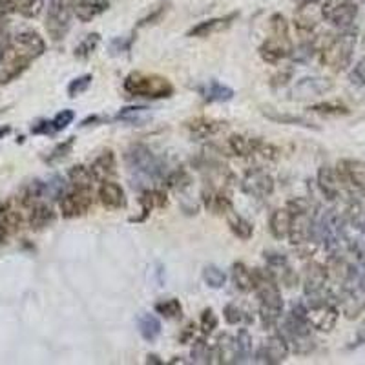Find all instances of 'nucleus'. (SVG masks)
Returning <instances> with one entry per match:
<instances>
[{
	"label": "nucleus",
	"mask_w": 365,
	"mask_h": 365,
	"mask_svg": "<svg viewBox=\"0 0 365 365\" xmlns=\"http://www.w3.org/2000/svg\"><path fill=\"white\" fill-rule=\"evenodd\" d=\"M194 329H195L194 324H188L187 327H185V332L181 334V338H179V341H182V344H185V341L190 340V336L194 334Z\"/></svg>",
	"instance_id": "56"
},
{
	"label": "nucleus",
	"mask_w": 365,
	"mask_h": 365,
	"mask_svg": "<svg viewBox=\"0 0 365 365\" xmlns=\"http://www.w3.org/2000/svg\"><path fill=\"white\" fill-rule=\"evenodd\" d=\"M73 119H75L73 110H63V112H58L57 115L51 119V130H53V133L63 132V130H66L68 126L73 123Z\"/></svg>",
	"instance_id": "43"
},
{
	"label": "nucleus",
	"mask_w": 365,
	"mask_h": 365,
	"mask_svg": "<svg viewBox=\"0 0 365 365\" xmlns=\"http://www.w3.org/2000/svg\"><path fill=\"white\" fill-rule=\"evenodd\" d=\"M133 37H117L110 42V51L112 55H123L128 53L130 48H132Z\"/></svg>",
	"instance_id": "51"
},
{
	"label": "nucleus",
	"mask_w": 365,
	"mask_h": 365,
	"mask_svg": "<svg viewBox=\"0 0 365 365\" xmlns=\"http://www.w3.org/2000/svg\"><path fill=\"white\" fill-rule=\"evenodd\" d=\"M228 227H230V230L243 241L250 240L254 234L252 223L247 221L243 216H237V214H230V216H228Z\"/></svg>",
	"instance_id": "34"
},
{
	"label": "nucleus",
	"mask_w": 365,
	"mask_h": 365,
	"mask_svg": "<svg viewBox=\"0 0 365 365\" xmlns=\"http://www.w3.org/2000/svg\"><path fill=\"white\" fill-rule=\"evenodd\" d=\"M205 205L214 214H227V212L232 210L230 197L220 190H210L208 194H205Z\"/></svg>",
	"instance_id": "31"
},
{
	"label": "nucleus",
	"mask_w": 365,
	"mask_h": 365,
	"mask_svg": "<svg viewBox=\"0 0 365 365\" xmlns=\"http://www.w3.org/2000/svg\"><path fill=\"white\" fill-rule=\"evenodd\" d=\"M11 41L17 46H21L22 50L34 55L35 58H38L46 51L44 38L37 31H34V29H24V31L17 34L15 37H11Z\"/></svg>",
	"instance_id": "23"
},
{
	"label": "nucleus",
	"mask_w": 365,
	"mask_h": 365,
	"mask_svg": "<svg viewBox=\"0 0 365 365\" xmlns=\"http://www.w3.org/2000/svg\"><path fill=\"white\" fill-rule=\"evenodd\" d=\"M291 221H292V214L289 208H278V210H274L272 216H270V221H269L270 234H272L276 240L289 237Z\"/></svg>",
	"instance_id": "26"
},
{
	"label": "nucleus",
	"mask_w": 365,
	"mask_h": 365,
	"mask_svg": "<svg viewBox=\"0 0 365 365\" xmlns=\"http://www.w3.org/2000/svg\"><path fill=\"white\" fill-rule=\"evenodd\" d=\"M99 201L104 208L108 210H119L126 205L125 190L112 181H103L99 188Z\"/></svg>",
	"instance_id": "20"
},
{
	"label": "nucleus",
	"mask_w": 365,
	"mask_h": 365,
	"mask_svg": "<svg viewBox=\"0 0 365 365\" xmlns=\"http://www.w3.org/2000/svg\"><path fill=\"white\" fill-rule=\"evenodd\" d=\"M236 351H237L236 364H245V361H249L250 354H252V338H250L247 329H241V331L237 332Z\"/></svg>",
	"instance_id": "35"
},
{
	"label": "nucleus",
	"mask_w": 365,
	"mask_h": 365,
	"mask_svg": "<svg viewBox=\"0 0 365 365\" xmlns=\"http://www.w3.org/2000/svg\"><path fill=\"white\" fill-rule=\"evenodd\" d=\"M31 133H34V135H53L51 120H38L37 125L31 126Z\"/></svg>",
	"instance_id": "53"
},
{
	"label": "nucleus",
	"mask_w": 365,
	"mask_h": 365,
	"mask_svg": "<svg viewBox=\"0 0 365 365\" xmlns=\"http://www.w3.org/2000/svg\"><path fill=\"white\" fill-rule=\"evenodd\" d=\"M262 143V139H254V137L232 135L228 139V148L232 150V154L237 158H250V155L257 154Z\"/></svg>",
	"instance_id": "24"
},
{
	"label": "nucleus",
	"mask_w": 365,
	"mask_h": 365,
	"mask_svg": "<svg viewBox=\"0 0 365 365\" xmlns=\"http://www.w3.org/2000/svg\"><path fill=\"white\" fill-rule=\"evenodd\" d=\"M188 130L192 132V135L205 139V137L216 135V133H220L221 130H225V123H221V120L207 119V117H197V119L188 123Z\"/></svg>",
	"instance_id": "27"
},
{
	"label": "nucleus",
	"mask_w": 365,
	"mask_h": 365,
	"mask_svg": "<svg viewBox=\"0 0 365 365\" xmlns=\"http://www.w3.org/2000/svg\"><path fill=\"white\" fill-rule=\"evenodd\" d=\"M327 267L319 265V263H309V265L305 267V274H303V291H305L309 303L327 302V299H331L332 294L327 289Z\"/></svg>",
	"instance_id": "7"
},
{
	"label": "nucleus",
	"mask_w": 365,
	"mask_h": 365,
	"mask_svg": "<svg viewBox=\"0 0 365 365\" xmlns=\"http://www.w3.org/2000/svg\"><path fill=\"white\" fill-rule=\"evenodd\" d=\"M90 170L97 181H108L110 178H113V175L117 174L115 154H113L112 150H106V152H103V154H101L96 161L91 163Z\"/></svg>",
	"instance_id": "21"
},
{
	"label": "nucleus",
	"mask_w": 365,
	"mask_h": 365,
	"mask_svg": "<svg viewBox=\"0 0 365 365\" xmlns=\"http://www.w3.org/2000/svg\"><path fill=\"white\" fill-rule=\"evenodd\" d=\"M241 188L252 197H267L274 192V179L263 170H250L241 182Z\"/></svg>",
	"instance_id": "15"
},
{
	"label": "nucleus",
	"mask_w": 365,
	"mask_h": 365,
	"mask_svg": "<svg viewBox=\"0 0 365 365\" xmlns=\"http://www.w3.org/2000/svg\"><path fill=\"white\" fill-rule=\"evenodd\" d=\"M201 331L203 334H212V332L217 329V316L214 314L212 309H205L203 314H201Z\"/></svg>",
	"instance_id": "50"
},
{
	"label": "nucleus",
	"mask_w": 365,
	"mask_h": 365,
	"mask_svg": "<svg viewBox=\"0 0 365 365\" xmlns=\"http://www.w3.org/2000/svg\"><path fill=\"white\" fill-rule=\"evenodd\" d=\"M332 81L325 79V77H305L296 86L292 88L291 96L294 99H309V97H318L324 96L327 91L332 90Z\"/></svg>",
	"instance_id": "17"
},
{
	"label": "nucleus",
	"mask_w": 365,
	"mask_h": 365,
	"mask_svg": "<svg viewBox=\"0 0 365 365\" xmlns=\"http://www.w3.org/2000/svg\"><path fill=\"white\" fill-rule=\"evenodd\" d=\"M155 312L168 319H174V318H181V312L182 307L179 299L175 298H168V299H163V302L155 303Z\"/></svg>",
	"instance_id": "36"
},
{
	"label": "nucleus",
	"mask_w": 365,
	"mask_h": 365,
	"mask_svg": "<svg viewBox=\"0 0 365 365\" xmlns=\"http://www.w3.org/2000/svg\"><path fill=\"white\" fill-rule=\"evenodd\" d=\"M68 179L75 188H91V181L96 178H93L90 168L83 165H75L68 172Z\"/></svg>",
	"instance_id": "33"
},
{
	"label": "nucleus",
	"mask_w": 365,
	"mask_h": 365,
	"mask_svg": "<svg viewBox=\"0 0 365 365\" xmlns=\"http://www.w3.org/2000/svg\"><path fill=\"white\" fill-rule=\"evenodd\" d=\"M291 55L296 63H307L309 58L314 55V44H312V42H303V44H299L296 50L291 51Z\"/></svg>",
	"instance_id": "49"
},
{
	"label": "nucleus",
	"mask_w": 365,
	"mask_h": 365,
	"mask_svg": "<svg viewBox=\"0 0 365 365\" xmlns=\"http://www.w3.org/2000/svg\"><path fill=\"white\" fill-rule=\"evenodd\" d=\"M236 19H237L236 11L228 13V15H225V17L208 19V21H203V22H200V24H195L194 28L188 31V37L205 38V37H210V35H214V34H220V31H223V29L230 28Z\"/></svg>",
	"instance_id": "18"
},
{
	"label": "nucleus",
	"mask_w": 365,
	"mask_h": 365,
	"mask_svg": "<svg viewBox=\"0 0 365 365\" xmlns=\"http://www.w3.org/2000/svg\"><path fill=\"white\" fill-rule=\"evenodd\" d=\"M265 259L270 267H285L287 257L283 254H265Z\"/></svg>",
	"instance_id": "54"
},
{
	"label": "nucleus",
	"mask_w": 365,
	"mask_h": 365,
	"mask_svg": "<svg viewBox=\"0 0 365 365\" xmlns=\"http://www.w3.org/2000/svg\"><path fill=\"white\" fill-rule=\"evenodd\" d=\"M28 223L34 230H42V228L50 227L55 221V212L46 201H35V203L28 205Z\"/></svg>",
	"instance_id": "19"
},
{
	"label": "nucleus",
	"mask_w": 365,
	"mask_h": 365,
	"mask_svg": "<svg viewBox=\"0 0 365 365\" xmlns=\"http://www.w3.org/2000/svg\"><path fill=\"white\" fill-rule=\"evenodd\" d=\"M200 96L203 97L208 103H227L234 97V90L230 86H225V84L217 83V81H210L205 86L197 88Z\"/></svg>",
	"instance_id": "25"
},
{
	"label": "nucleus",
	"mask_w": 365,
	"mask_h": 365,
	"mask_svg": "<svg viewBox=\"0 0 365 365\" xmlns=\"http://www.w3.org/2000/svg\"><path fill=\"white\" fill-rule=\"evenodd\" d=\"M108 0H77L73 8V15L81 22H91L96 17L103 15L108 9Z\"/></svg>",
	"instance_id": "22"
},
{
	"label": "nucleus",
	"mask_w": 365,
	"mask_h": 365,
	"mask_svg": "<svg viewBox=\"0 0 365 365\" xmlns=\"http://www.w3.org/2000/svg\"><path fill=\"white\" fill-rule=\"evenodd\" d=\"M223 316H225V319H227V324H230V325H237V324H241L243 319H245V312L241 311L236 303H228V305H225Z\"/></svg>",
	"instance_id": "48"
},
{
	"label": "nucleus",
	"mask_w": 365,
	"mask_h": 365,
	"mask_svg": "<svg viewBox=\"0 0 365 365\" xmlns=\"http://www.w3.org/2000/svg\"><path fill=\"white\" fill-rule=\"evenodd\" d=\"M311 112L314 113H319V115H349V108L347 106H344V104L340 103H319V104H312Z\"/></svg>",
	"instance_id": "38"
},
{
	"label": "nucleus",
	"mask_w": 365,
	"mask_h": 365,
	"mask_svg": "<svg viewBox=\"0 0 365 365\" xmlns=\"http://www.w3.org/2000/svg\"><path fill=\"white\" fill-rule=\"evenodd\" d=\"M360 345H365V325L356 332V336H354L353 345H351V347H360Z\"/></svg>",
	"instance_id": "55"
},
{
	"label": "nucleus",
	"mask_w": 365,
	"mask_h": 365,
	"mask_svg": "<svg viewBox=\"0 0 365 365\" xmlns=\"http://www.w3.org/2000/svg\"><path fill=\"white\" fill-rule=\"evenodd\" d=\"M214 356L220 358V364H236L237 351H236V338L223 334L217 341V347L214 349Z\"/></svg>",
	"instance_id": "30"
},
{
	"label": "nucleus",
	"mask_w": 365,
	"mask_h": 365,
	"mask_svg": "<svg viewBox=\"0 0 365 365\" xmlns=\"http://www.w3.org/2000/svg\"><path fill=\"white\" fill-rule=\"evenodd\" d=\"M351 81L354 84H358V86H365V58L361 63H358L354 66V70L351 71Z\"/></svg>",
	"instance_id": "52"
},
{
	"label": "nucleus",
	"mask_w": 365,
	"mask_h": 365,
	"mask_svg": "<svg viewBox=\"0 0 365 365\" xmlns=\"http://www.w3.org/2000/svg\"><path fill=\"white\" fill-rule=\"evenodd\" d=\"M354 46H356V31L351 28L341 29V34L332 37L331 42L322 50V63L336 73L347 70L353 61Z\"/></svg>",
	"instance_id": "4"
},
{
	"label": "nucleus",
	"mask_w": 365,
	"mask_h": 365,
	"mask_svg": "<svg viewBox=\"0 0 365 365\" xmlns=\"http://www.w3.org/2000/svg\"><path fill=\"white\" fill-rule=\"evenodd\" d=\"M146 106H130V108H123L115 115L117 120H126V123H141L139 115L146 112Z\"/></svg>",
	"instance_id": "46"
},
{
	"label": "nucleus",
	"mask_w": 365,
	"mask_h": 365,
	"mask_svg": "<svg viewBox=\"0 0 365 365\" xmlns=\"http://www.w3.org/2000/svg\"><path fill=\"white\" fill-rule=\"evenodd\" d=\"M212 356H214V351L208 349L205 340L194 341V345H192V361L194 364H212Z\"/></svg>",
	"instance_id": "40"
},
{
	"label": "nucleus",
	"mask_w": 365,
	"mask_h": 365,
	"mask_svg": "<svg viewBox=\"0 0 365 365\" xmlns=\"http://www.w3.org/2000/svg\"><path fill=\"white\" fill-rule=\"evenodd\" d=\"M137 329H139V334L143 336V340L155 341L159 338V334H161V322L154 314L143 312L137 318Z\"/></svg>",
	"instance_id": "29"
},
{
	"label": "nucleus",
	"mask_w": 365,
	"mask_h": 365,
	"mask_svg": "<svg viewBox=\"0 0 365 365\" xmlns=\"http://www.w3.org/2000/svg\"><path fill=\"white\" fill-rule=\"evenodd\" d=\"M146 364H154V365H161L163 361L159 360V356L158 354H148V356H146Z\"/></svg>",
	"instance_id": "58"
},
{
	"label": "nucleus",
	"mask_w": 365,
	"mask_h": 365,
	"mask_svg": "<svg viewBox=\"0 0 365 365\" xmlns=\"http://www.w3.org/2000/svg\"><path fill=\"white\" fill-rule=\"evenodd\" d=\"M91 81H93V77H91V75H81V77L73 79L70 84H68V96L77 97V96H81V93H84V91L90 88Z\"/></svg>",
	"instance_id": "44"
},
{
	"label": "nucleus",
	"mask_w": 365,
	"mask_h": 365,
	"mask_svg": "<svg viewBox=\"0 0 365 365\" xmlns=\"http://www.w3.org/2000/svg\"><path fill=\"white\" fill-rule=\"evenodd\" d=\"M291 38L278 37V35H270V37L259 46V55H262L263 61L269 64L282 63L283 58H287L291 55Z\"/></svg>",
	"instance_id": "14"
},
{
	"label": "nucleus",
	"mask_w": 365,
	"mask_h": 365,
	"mask_svg": "<svg viewBox=\"0 0 365 365\" xmlns=\"http://www.w3.org/2000/svg\"><path fill=\"white\" fill-rule=\"evenodd\" d=\"M126 93L133 97H146V99H168L174 96V86L166 77L155 73H143L133 71L123 83Z\"/></svg>",
	"instance_id": "3"
},
{
	"label": "nucleus",
	"mask_w": 365,
	"mask_h": 365,
	"mask_svg": "<svg viewBox=\"0 0 365 365\" xmlns=\"http://www.w3.org/2000/svg\"><path fill=\"white\" fill-rule=\"evenodd\" d=\"M318 188L329 201H336L344 195V185L338 175L336 168L332 166H322L318 170Z\"/></svg>",
	"instance_id": "16"
},
{
	"label": "nucleus",
	"mask_w": 365,
	"mask_h": 365,
	"mask_svg": "<svg viewBox=\"0 0 365 365\" xmlns=\"http://www.w3.org/2000/svg\"><path fill=\"white\" fill-rule=\"evenodd\" d=\"M190 175L187 174L185 170H175L174 174H170L166 178V182H168V187L175 188V190H182V188H187L190 185Z\"/></svg>",
	"instance_id": "47"
},
{
	"label": "nucleus",
	"mask_w": 365,
	"mask_h": 365,
	"mask_svg": "<svg viewBox=\"0 0 365 365\" xmlns=\"http://www.w3.org/2000/svg\"><path fill=\"white\" fill-rule=\"evenodd\" d=\"M75 2L77 0H50L46 15V31L53 41H61L70 31Z\"/></svg>",
	"instance_id": "6"
},
{
	"label": "nucleus",
	"mask_w": 365,
	"mask_h": 365,
	"mask_svg": "<svg viewBox=\"0 0 365 365\" xmlns=\"http://www.w3.org/2000/svg\"><path fill=\"white\" fill-rule=\"evenodd\" d=\"M263 115L267 117L272 123H278V125H292V126H302V128H312L318 130V126L314 123H311L309 119L302 115H291V113H279L272 108H263L262 110Z\"/></svg>",
	"instance_id": "28"
},
{
	"label": "nucleus",
	"mask_w": 365,
	"mask_h": 365,
	"mask_svg": "<svg viewBox=\"0 0 365 365\" xmlns=\"http://www.w3.org/2000/svg\"><path fill=\"white\" fill-rule=\"evenodd\" d=\"M314 217L316 214L312 210L292 214L291 230H289L291 245L302 247L314 241Z\"/></svg>",
	"instance_id": "11"
},
{
	"label": "nucleus",
	"mask_w": 365,
	"mask_h": 365,
	"mask_svg": "<svg viewBox=\"0 0 365 365\" xmlns=\"http://www.w3.org/2000/svg\"><path fill=\"white\" fill-rule=\"evenodd\" d=\"M168 6H170V2H161V4H159V6H155V8L152 9V11H150L145 19H141V21H139L137 28H145V26L155 24V22L161 21L163 15H165V13L168 11Z\"/></svg>",
	"instance_id": "45"
},
{
	"label": "nucleus",
	"mask_w": 365,
	"mask_h": 365,
	"mask_svg": "<svg viewBox=\"0 0 365 365\" xmlns=\"http://www.w3.org/2000/svg\"><path fill=\"white\" fill-rule=\"evenodd\" d=\"M298 8H312L319 2V0H294Z\"/></svg>",
	"instance_id": "57"
},
{
	"label": "nucleus",
	"mask_w": 365,
	"mask_h": 365,
	"mask_svg": "<svg viewBox=\"0 0 365 365\" xmlns=\"http://www.w3.org/2000/svg\"><path fill=\"white\" fill-rule=\"evenodd\" d=\"M203 279L208 287H212V289H221V287L225 285V282H227V274L221 269H217V267L208 265L207 269L203 270Z\"/></svg>",
	"instance_id": "39"
},
{
	"label": "nucleus",
	"mask_w": 365,
	"mask_h": 365,
	"mask_svg": "<svg viewBox=\"0 0 365 365\" xmlns=\"http://www.w3.org/2000/svg\"><path fill=\"white\" fill-rule=\"evenodd\" d=\"M73 145H75V137H68L66 141L58 143V145L55 146L53 150H51L50 155L46 158V163H50V165H53V163H57V161H61V159H64L71 152Z\"/></svg>",
	"instance_id": "42"
},
{
	"label": "nucleus",
	"mask_w": 365,
	"mask_h": 365,
	"mask_svg": "<svg viewBox=\"0 0 365 365\" xmlns=\"http://www.w3.org/2000/svg\"><path fill=\"white\" fill-rule=\"evenodd\" d=\"M298 15L294 17V24L296 28L302 31V34H311L312 29L318 26V21H316L314 15H309L307 8H298Z\"/></svg>",
	"instance_id": "41"
},
{
	"label": "nucleus",
	"mask_w": 365,
	"mask_h": 365,
	"mask_svg": "<svg viewBox=\"0 0 365 365\" xmlns=\"http://www.w3.org/2000/svg\"><path fill=\"white\" fill-rule=\"evenodd\" d=\"M232 282L240 292H250L254 289L252 272L245 267V263H234L232 267Z\"/></svg>",
	"instance_id": "32"
},
{
	"label": "nucleus",
	"mask_w": 365,
	"mask_h": 365,
	"mask_svg": "<svg viewBox=\"0 0 365 365\" xmlns=\"http://www.w3.org/2000/svg\"><path fill=\"white\" fill-rule=\"evenodd\" d=\"M289 356V344L282 334L270 336L262 347L257 349L256 361L257 364H267V365H276L282 364Z\"/></svg>",
	"instance_id": "12"
},
{
	"label": "nucleus",
	"mask_w": 365,
	"mask_h": 365,
	"mask_svg": "<svg viewBox=\"0 0 365 365\" xmlns=\"http://www.w3.org/2000/svg\"><path fill=\"white\" fill-rule=\"evenodd\" d=\"M125 161L126 166H128V172L137 179V181L150 182L165 179V161H163L161 158H158L148 146H130L128 152L125 154Z\"/></svg>",
	"instance_id": "2"
},
{
	"label": "nucleus",
	"mask_w": 365,
	"mask_h": 365,
	"mask_svg": "<svg viewBox=\"0 0 365 365\" xmlns=\"http://www.w3.org/2000/svg\"><path fill=\"white\" fill-rule=\"evenodd\" d=\"M35 57L22 50L15 42H9L4 50L0 51V84H9L17 77H21L29 64L34 63Z\"/></svg>",
	"instance_id": "5"
},
{
	"label": "nucleus",
	"mask_w": 365,
	"mask_h": 365,
	"mask_svg": "<svg viewBox=\"0 0 365 365\" xmlns=\"http://www.w3.org/2000/svg\"><path fill=\"white\" fill-rule=\"evenodd\" d=\"M9 132H11V128H9V126H2V128H0V139H4Z\"/></svg>",
	"instance_id": "59"
},
{
	"label": "nucleus",
	"mask_w": 365,
	"mask_h": 365,
	"mask_svg": "<svg viewBox=\"0 0 365 365\" xmlns=\"http://www.w3.org/2000/svg\"><path fill=\"white\" fill-rule=\"evenodd\" d=\"M254 278V291L259 296V318L265 329L274 327L282 318L283 312V298L279 292V287L276 285V279L272 274L265 270H252Z\"/></svg>",
	"instance_id": "1"
},
{
	"label": "nucleus",
	"mask_w": 365,
	"mask_h": 365,
	"mask_svg": "<svg viewBox=\"0 0 365 365\" xmlns=\"http://www.w3.org/2000/svg\"><path fill=\"white\" fill-rule=\"evenodd\" d=\"M93 207V194L91 188H75L73 192H68L61 200V214L66 220L81 217L90 212Z\"/></svg>",
	"instance_id": "10"
},
{
	"label": "nucleus",
	"mask_w": 365,
	"mask_h": 365,
	"mask_svg": "<svg viewBox=\"0 0 365 365\" xmlns=\"http://www.w3.org/2000/svg\"><path fill=\"white\" fill-rule=\"evenodd\" d=\"M338 307L331 299L327 302H318V303H309L307 307V319L312 329L322 332H331L332 329L336 327L338 324Z\"/></svg>",
	"instance_id": "9"
},
{
	"label": "nucleus",
	"mask_w": 365,
	"mask_h": 365,
	"mask_svg": "<svg viewBox=\"0 0 365 365\" xmlns=\"http://www.w3.org/2000/svg\"><path fill=\"white\" fill-rule=\"evenodd\" d=\"M101 42V35L99 34H90L83 38V41L77 44L75 48V57L77 58H88L93 51L97 50V46Z\"/></svg>",
	"instance_id": "37"
},
{
	"label": "nucleus",
	"mask_w": 365,
	"mask_h": 365,
	"mask_svg": "<svg viewBox=\"0 0 365 365\" xmlns=\"http://www.w3.org/2000/svg\"><path fill=\"white\" fill-rule=\"evenodd\" d=\"M358 15L354 0H327L322 6V19L331 22L338 29H349Z\"/></svg>",
	"instance_id": "8"
},
{
	"label": "nucleus",
	"mask_w": 365,
	"mask_h": 365,
	"mask_svg": "<svg viewBox=\"0 0 365 365\" xmlns=\"http://www.w3.org/2000/svg\"><path fill=\"white\" fill-rule=\"evenodd\" d=\"M22 212L13 201L0 205V245H6L13 234H17L22 227Z\"/></svg>",
	"instance_id": "13"
}]
</instances>
